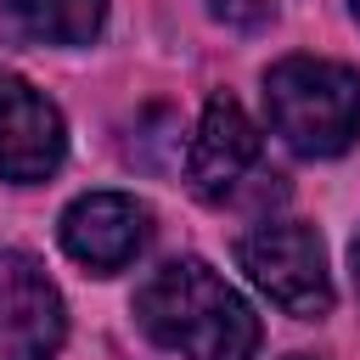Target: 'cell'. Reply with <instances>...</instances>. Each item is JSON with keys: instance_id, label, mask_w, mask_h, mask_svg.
<instances>
[{"instance_id": "6", "label": "cell", "mask_w": 360, "mask_h": 360, "mask_svg": "<svg viewBox=\"0 0 360 360\" xmlns=\"http://www.w3.org/2000/svg\"><path fill=\"white\" fill-rule=\"evenodd\" d=\"M146 231H152V214L135 197H124V191H90V197H79L62 214V248H68V259H79L96 276L124 270L146 248Z\"/></svg>"}, {"instance_id": "1", "label": "cell", "mask_w": 360, "mask_h": 360, "mask_svg": "<svg viewBox=\"0 0 360 360\" xmlns=\"http://www.w3.org/2000/svg\"><path fill=\"white\" fill-rule=\"evenodd\" d=\"M135 321L180 360H248L259 349V315L202 259H169L135 292Z\"/></svg>"}, {"instance_id": "8", "label": "cell", "mask_w": 360, "mask_h": 360, "mask_svg": "<svg viewBox=\"0 0 360 360\" xmlns=\"http://www.w3.org/2000/svg\"><path fill=\"white\" fill-rule=\"evenodd\" d=\"M0 11L34 45H84L101 28L107 0H0Z\"/></svg>"}, {"instance_id": "10", "label": "cell", "mask_w": 360, "mask_h": 360, "mask_svg": "<svg viewBox=\"0 0 360 360\" xmlns=\"http://www.w3.org/2000/svg\"><path fill=\"white\" fill-rule=\"evenodd\" d=\"M349 270H354V292H360V236H354V248H349Z\"/></svg>"}, {"instance_id": "12", "label": "cell", "mask_w": 360, "mask_h": 360, "mask_svg": "<svg viewBox=\"0 0 360 360\" xmlns=\"http://www.w3.org/2000/svg\"><path fill=\"white\" fill-rule=\"evenodd\" d=\"M354 17H360V0H354Z\"/></svg>"}, {"instance_id": "7", "label": "cell", "mask_w": 360, "mask_h": 360, "mask_svg": "<svg viewBox=\"0 0 360 360\" xmlns=\"http://www.w3.org/2000/svg\"><path fill=\"white\" fill-rule=\"evenodd\" d=\"M253 169H259V129H253V118L231 96H214L202 107V124H197L191 152H186L191 191L208 197V202H225V197H236V186Z\"/></svg>"}, {"instance_id": "3", "label": "cell", "mask_w": 360, "mask_h": 360, "mask_svg": "<svg viewBox=\"0 0 360 360\" xmlns=\"http://www.w3.org/2000/svg\"><path fill=\"white\" fill-rule=\"evenodd\" d=\"M242 270L253 276V287L281 304L298 321H315L332 309V276H326V253L321 236L298 219H264L236 242Z\"/></svg>"}, {"instance_id": "5", "label": "cell", "mask_w": 360, "mask_h": 360, "mask_svg": "<svg viewBox=\"0 0 360 360\" xmlns=\"http://www.w3.org/2000/svg\"><path fill=\"white\" fill-rule=\"evenodd\" d=\"M62 112L17 73H0V180L34 186L62 163Z\"/></svg>"}, {"instance_id": "4", "label": "cell", "mask_w": 360, "mask_h": 360, "mask_svg": "<svg viewBox=\"0 0 360 360\" xmlns=\"http://www.w3.org/2000/svg\"><path fill=\"white\" fill-rule=\"evenodd\" d=\"M68 338L56 281L34 253H0V360H51Z\"/></svg>"}, {"instance_id": "9", "label": "cell", "mask_w": 360, "mask_h": 360, "mask_svg": "<svg viewBox=\"0 0 360 360\" xmlns=\"http://www.w3.org/2000/svg\"><path fill=\"white\" fill-rule=\"evenodd\" d=\"M208 11L219 22H231V28H259L276 11V0H208Z\"/></svg>"}, {"instance_id": "11", "label": "cell", "mask_w": 360, "mask_h": 360, "mask_svg": "<svg viewBox=\"0 0 360 360\" xmlns=\"http://www.w3.org/2000/svg\"><path fill=\"white\" fill-rule=\"evenodd\" d=\"M287 360H304V354H287Z\"/></svg>"}, {"instance_id": "2", "label": "cell", "mask_w": 360, "mask_h": 360, "mask_svg": "<svg viewBox=\"0 0 360 360\" xmlns=\"http://www.w3.org/2000/svg\"><path fill=\"white\" fill-rule=\"evenodd\" d=\"M270 129L304 158H338L360 135V73L321 56H287L264 73Z\"/></svg>"}]
</instances>
